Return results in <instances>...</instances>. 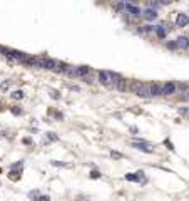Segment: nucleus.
<instances>
[{"label":"nucleus","mask_w":189,"mask_h":201,"mask_svg":"<svg viewBox=\"0 0 189 201\" xmlns=\"http://www.w3.org/2000/svg\"><path fill=\"white\" fill-rule=\"evenodd\" d=\"M119 79L121 77L114 72H107V71H101V72H99V82L102 84V86H106V87L116 86V82H117Z\"/></svg>","instance_id":"f257e3e1"},{"label":"nucleus","mask_w":189,"mask_h":201,"mask_svg":"<svg viewBox=\"0 0 189 201\" xmlns=\"http://www.w3.org/2000/svg\"><path fill=\"white\" fill-rule=\"evenodd\" d=\"M62 66L64 64H60L59 61H52V59H47V62H45V69L55 71V72H62Z\"/></svg>","instance_id":"f03ea898"},{"label":"nucleus","mask_w":189,"mask_h":201,"mask_svg":"<svg viewBox=\"0 0 189 201\" xmlns=\"http://www.w3.org/2000/svg\"><path fill=\"white\" fill-rule=\"evenodd\" d=\"M188 25H189V17H188V14L179 12L178 15H176V27H188Z\"/></svg>","instance_id":"7ed1b4c3"},{"label":"nucleus","mask_w":189,"mask_h":201,"mask_svg":"<svg viewBox=\"0 0 189 201\" xmlns=\"http://www.w3.org/2000/svg\"><path fill=\"white\" fill-rule=\"evenodd\" d=\"M132 146L137 148V149H141V151H144V153H152V146L147 144V143H144V141H134Z\"/></svg>","instance_id":"20e7f679"},{"label":"nucleus","mask_w":189,"mask_h":201,"mask_svg":"<svg viewBox=\"0 0 189 201\" xmlns=\"http://www.w3.org/2000/svg\"><path fill=\"white\" fill-rule=\"evenodd\" d=\"M176 89H178V86H176V84L174 82H166L162 86V96H171V94H174L176 92Z\"/></svg>","instance_id":"39448f33"},{"label":"nucleus","mask_w":189,"mask_h":201,"mask_svg":"<svg viewBox=\"0 0 189 201\" xmlns=\"http://www.w3.org/2000/svg\"><path fill=\"white\" fill-rule=\"evenodd\" d=\"M149 91H151V97L152 96H161V92H162V86L159 82H151L149 84Z\"/></svg>","instance_id":"423d86ee"},{"label":"nucleus","mask_w":189,"mask_h":201,"mask_svg":"<svg viewBox=\"0 0 189 201\" xmlns=\"http://www.w3.org/2000/svg\"><path fill=\"white\" fill-rule=\"evenodd\" d=\"M124 9L127 12H131V15H132L134 19H139V17H141V10H139L136 5H132V4H124Z\"/></svg>","instance_id":"0eeeda50"},{"label":"nucleus","mask_w":189,"mask_h":201,"mask_svg":"<svg viewBox=\"0 0 189 201\" xmlns=\"http://www.w3.org/2000/svg\"><path fill=\"white\" fill-rule=\"evenodd\" d=\"M126 179H127V181H144V173H142V171L129 173V174H126Z\"/></svg>","instance_id":"6e6552de"},{"label":"nucleus","mask_w":189,"mask_h":201,"mask_svg":"<svg viewBox=\"0 0 189 201\" xmlns=\"http://www.w3.org/2000/svg\"><path fill=\"white\" fill-rule=\"evenodd\" d=\"M176 45H178V49H181V50H188L189 49V39L188 37H179L178 40H176Z\"/></svg>","instance_id":"1a4fd4ad"},{"label":"nucleus","mask_w":189,"mask_h":201,"mask_svg":"<svg viewBox=\"0 0 189 201\" xmlns=\"http://www.w3.org/2000/svg\"><path fill=\"white\" fill-rule=\"evenodd\" d=\"M142 17L146 20H156V19H157V12L151 10V9H146V10L142 12Z\"/></svg>","instance_id":"9d476101"},{"label":"nucleus","mask_w":189,"mask_h":201,"mask_svg":"<svg viewBox=\"0 0 189 201\" xmlns=\"http://www.w3.org/2000/svg\"><path fill=\"white\" fill-rule=\"evenodd\" d=\"M137 96H141V97H151V91H149V84L144 82L142 87H141V91H139Z\"/></svg>","instance_id":"9b49d317"},{"label":"nucleus","mask_w":189,"mask_h":201,"mask_svg":"<svg viewBox=\"0 0 189 201\" xmlns=\"http://www.w3.org/2000/svg\"><path fill=\"white\" fill-rule=\"evenodd\" d=\"M91 72V69L87 66H79L77 67V77H84V76H87V74Z\"/></svg>","instance_id":"f8f14e48"},{"label":"nucleus","mask_w":189,"mask_h":201,"mask_svg":"<svg viewBox=\"0 0 189 201\" xmlns=\"http://www.w3.org/2000/svg\"><path fill=\"white\" fill-rule=\"evenodd\" d=\"M116 87H117V91H121V92H124V91H126V89H127V81H126V79H119L117 82H116Z\"/></svg>","instance_id":"ddd939ff"},{"label":"nucleus","mask_w":189,"mask_h":201,"mask_svg":"<svg viewBox=\"0 0 189 201\" xmlns=\"http://www.w3.org/2000/svg\"><path fill=\"white\" fill-rule=\"evenodd\" d=\"M142 84L141 81H134L132 84H131V91H132L134 94H139V91H141V87H142Z\"/></svg>","instance_id":"4468645a"},{"label":"nucleus","mask_w":189,"mask_h":201,"mask_svg":"<svg viewBox=\"0 0 189 201\" xmlns=\"http://www.w3.org/2000/svg\"><path fill=\"white\" fill-rule=\"evenodd\" d=\"M154 30H156V34H157V37H159V39H164V37H166V34H167V30H166L164 27H161V25L154 27Z\"/></svg>","instance_id":"2eb2a0df"},{"label":"nucleus","mask_w":189,"mask_h":201,"mask_svg":"<svg viewBox=\"0 0 189 201\" xmlns=\"http://www.w3.org/2000/svg\"><path fill=\"white\" fill-rule=\"evenodd\" d=\"M20 174H22V169H17V171H14L12 169L10 173H9V178H10V179H20Z\"/></svg>","instance_id":"dca6fc26"},{"label":"nucleus","mask_w":189,"mask_h":201,"mask_svg":"<svg viewBox=\"0 0 189 201\" xmlns=\"http://www.w3.org/2000/svg\"><path fill=\"white\" fill-rule=\"evenodd\" d=\"M12 82H14V81H4V82L0 84V91H4V92L9 91V89L12 87Z\"/></svg>","instance_id":"f3484780"},{"label":"nucleus","mask_w":189,"mask_h":201,"mask_svg":"<svg viewBox=\"0 0 189 201\" xmlns=\"http://www.w3.org/2000/svg\"><path fill=\"white\" fill-rule=\"evenodd\" d=\"M12 97L17 99V101H22L25 96H24V92H22V91H14V92H12Z\"/></svg>","instance_id":"a211bd4d"},{"label":"nucleus","mask_w":189,"mask_h":201,"mask_svg":"<svg viewBox=\"0 0 189 201\" xmlns=\"http://www.w3.org/2000/svg\"><path fill=\"white\" fill-rule=\"evenodd\" d=\"M52 166H59V168H72V164H67V163H60V161H52Z\"/></svg>","instance_id":"6ab92c4d"},{"label":"nucleus","mask_w":189,"mask_h":201,"mask_svg":"<svg viewBox=\"0 0 189 201\" xmlns=\"http://www.w3.org/2000/svg\"><path fill=\"white\" fill-rule=\"evenodd\" d=\"M111 158H114V159H122V154L117 153V151H111Z\"/></svg>","instance_id":"aec40b11"},{"label":"nucleus","mask_w":189,"mask_h":201,"mask_svg":"<svg viewBox=\"0 0 189 201\" xmlns=\"http://www.w3.org/2000/svg\"><path fill=\"white\" fill-rule=\"evenodd\" d=\"M47 138H49L50 141H57V139H59V136H57L55 133H47Z\"/></svg>","instance_id":"412c9836"},{"label":"nucleus","mask_w":189,"mask_h":201,"mask_svg":"<svg viewBox=\"0 0 189 201\" xmlns=\"http://www.w3.org/2000/svg\"><path fill=\"white\" fill-rule=\"evenodd\" d=\"M89 176H91L92 179H97V178H101V173H99V171H91Z\"/></svg>","instance_id":"4be33fe9"},{"label":"nucleus","mask_w":189,"mask_h":201,"mask_svg":"<svg viewBox=\"0 0 189 201\" xmlns=\"http://www.w3.org/2000/svg\"><path fill=\"white\" fill-rule=\"evenodd\" d=\"M152 30H154L152 25H146V27H142V29H141V32H147V34H149V32H152Z\"/></svg>","instance_id":"5701e85b"},{"label":"nucleus","mask_w":189,"mask_h":201,"mask_svg":"<svg viewBox=\"0 0 189 201\" xmlns=\"http://www.w3.org/2000/svg\"><path fill=\"white\" fill-rule=\"evenodd\" d=\"M10 111H12V114H15V116H20L22 114V109H19V107H12Z\"/></svg>","instance_id":"b1692460"},{"label":"nucleus","mask_w":189,"mask_h":201,"mask_svg":"<svg viewBox=\"0 0 189 201\" xmlns=\"http://www.w3.org/2000/svg\"><path fill=\"white\" fill-rule=\"evenodd\" d=\"M167 49H171V50H174V49H178V45H176V42H167Z\"/></svg>","instance_id":"393cba45"},{"label":"nucleus","mask_w":189,"mask_h":201,"mask_svg":"<svg viewBox=\"0 0 189 201\" xmlns=\"http://www.w3.org/2000/svg\"><path fill=\"white\" fill-rule=\"evenodd\" d=\"M50 96H52V97H55V99H59V97H60V96H59V92H57V91H50Z\"/></svg>","instance_id":"a878e982"},{"label":"nucleus","mask_w":189,"mask_h":201,"mask_svg":"<svg viewBox=\"0 0 189 201\" xmlns=\"http://www.w3.org/2000/svg\"><path fill=\"white\" fill-rule=\"evenodd\" d=\"M37 201H50V198H49V196H40V198H39V200H37Z\"/></svg>","instance_id":"bb28decb"},{"label":"nucleus","mask_w":189,"mask_h":201,"mask_svg":"<svg viewBox=\"0 0 189 201\" xmlns=\"http://www.w3.org/2000/svg\"><path fill=\"white\" fill-rule=\"evenodd\" d=\"M24 144H32V139L30 138H24Z\"/></svg>","instance_id":"cd10ccee"},{"label":"nucleus","mask_w":189,"mask_h":201,"mask_svg":"<svg viewBox=\"0 0 189 201\" xmlns=\"http://www.w3.org/2000/svg\"><path fill=\"white\" fill-rule=\"evenodd\" d=\"M183 99H184V101H189V92H184Z\"/></svg>","instance_id":"c85d7f7f"},{"label":"nucleus","mask_w":189,"mask_h":201,"mask_svg":"<svg viewBox=\"0 0 189 201\" xmlns=\"http://www.w3.org/2000/svg\"><path fill=\"white\" fill-rule=\"evenodd\" d=\"M37 195H39V191H32V193H30V198H35Z\"/></svg>","instance_id":"c756f323"},{"label":"nucleus","mask_w":189,"mask_h":201,"mask_svg":"<svg viewBox=\"0 0 189 201\" xmlns=\"http://www.w3.org/2000/svg\"><path fill=\"white\" fill-rule=\"evenodd\" d=\"M179 112H181V114H188V109L183 107V109H179Z\"/></svg>","instance_id":"7c9ffc66"},{"label":"nucleus","mask_w":189,"mask_h":201,"mask_svg":"<svg viewBox=\"0 0 189 201\" xmlns=\"http://www.w3.org/2000/svg\"><path fill=\"white\" fill-rule=\"evenodd\" d=\"M0 52H2V47H0Z\"/></svg>","instance_id":"2f4dec72"}]
</instances>
